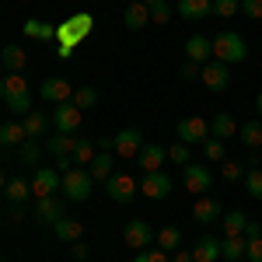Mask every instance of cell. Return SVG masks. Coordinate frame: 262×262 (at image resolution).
Wrapping results in <instances>:
<instances>
[{"mask_svg":"<svg viewBox=\"0 0 262 262\" xmlns=\"http://www.w3.org/2000/svg\"><path fill=\"white\" fill-rule=\"evenodd\" d=\"M91 32H95V14H88V11H77L74 18H67L63 25H56V56H60V60H70L74 49H77Z\"/></svg>","mask_w":262,"mask_h":262,"instance_id":"6da1fadb","label":"cell"},{"mask_svg":"<svg viewBox=\"0 0 262 262\" xmlns=\"http://www.w3.org/2000/svg\"><path fill=\"white\" fill-rule=\"evenodd\" d=\"M95 185H98V182L91 179V171L74 164L70 171H63V179H60V192H63V196H67L70 203H84L88 196H91V192H95Z\"/></svg>","mask_w":262,"mask_h":262,"instance_id":"7a4b0ae2","label":"cell"},{"mask_svg":"<svg viewBox=\"0 0 262 262\" xmlns=\"http://www.w3.org/2000/svg\"><path fill=\"white\" fill-rule=\"evenodd\" d=\"M245 56H248V46H245V39L238 35V32H221V35H213V60L221 63H242Z\"/></svg>","mask_w":262,"mask_h":262,"instance_id":"3957f363","label":"cell"},{"mask_svg":"<svg viewBox=\"0 0 262 262\" xmlns=\"http://www.w3.org/2000/svg\"><path fill=\"white\" fill-rule=\"evenodd\" d=\"M105 192H108V200H112V203L129 206V203L140 196V182L133 179V175H126V171H122V175H116V171H112V175H108V182H105Z\"/></svg>","mask_w":262,"mask_h":262,"instance_id":"277c9868","label":"cell"},{"mask_svg":"<svg viewBox=\"0 0 262 262\" xmlns=\"http://www.w3.org/2000/svg\"><path fill=\"white\" fill-rule=\"evenodd\" d=\"M122 242H126V248H133V252H143V248L158 245V234L150 231V224H147V221L133 217V221L122 227Z\"/></svg>","mask_w":262,"mask_h":262,"instance_id":"5b68a950","label":"cell"},{"mask_svg":"<svg viewBox=\"0 0 262 262\" xmlns=\"http://www.w3.org/2000/svg\"><path fill=\"white\" fill-rule=\"evenodd\" d=\"M182 182H185V189L192 192V196H206V189L213 185V175H210V168L200 161H189L182 168Z\"/></svg>","mask_w":262,"mask_h":262,"instance_id":"8992f818","label":"cell"},{"mask_svg":"<svg viewBox=\"0 0 262 262\" xmlns=\"http://www.w3.org/2000/svg\"><path fill=\"white\" fill-rule=\"evenodd\" d=\"M140 147H143V129H137V126L119 129V133L112 137V150L119 154L122 161H133V158L140 154Z\"/></svg>","mask_w":262,"mask_h":262,"instance_id":"52a82bcc","label":"cell"},{"mask_svg":"<svg viewBox=\"0 0 262 262\" xmlns=\"http://www.w3.org/2000/svg\"><path fill=\"white\" fill-rule=\"evenodd\" d=\"M200 81L206 84V91H227V88H231V67H227V63H221V60L203 63Z\"/></svg>","mask_w":262,"mask_h":262,"instance_id":"ba28073f","label":"cell"},{"mask_svg":"<svg viewBox=\"0 0 262 262\" xmlns=\"http://www.w3.org/2000/svg\"><path fill=\"white\" fill-rule=\"evenodd\" d=\"M39 98L53 101V105H63V101L74 98V88H70L67 77H46V81L39 84Z\"/></svg>","mask_w":262,"mask_h":262,"instance_id":"9c48e42d","label":"cell"},{"mask_svg":"<svg viewBox=\"0 0 262 262\" xmlns=\"http://www.w3.org/2000/svg\"><path fill=\"white\" fill-rule=\"evenodd\" d=\"M60 171L56 168H39L35 175H32V196L42 200V196H56L60 192Z\"/></svg>","mask_w":262,"mask_h":262,"instance_id":"30bf717a","label":"cell"},{"mask_svg":"<svg viewBox=\"0 0 262 262\" xmlns=\"http://www.w3.org/2000/svg\"><path fill=\"white\" fill-rule=\"evenodd\" d=\"M140 196H147V200H168V196H171V175H164V171H150V175H143Z\"/></svg>","mask_w":262,"mask_h":262,"instance_id":"8fae6325","label":"cell"},{"mask_svg":"<svg viewBox=\"0 0 262 262\" xmlns=\"http://www.w3.org/2000/svg\"><path fill=\"white\" fill-rule=\"evenodd\" d=\"M179 140L182 143H203L210 137V122L203 119V116H189V119H179Z\"/></svg>","mask_w":262,"mask_h":262,"instance_id":"7c38bea8","label":"cell"},{"mask_svg":"<svg viewBox=\"0 0 262 262\" xmlns=\"http://www.w3.org/2000/svg\"><path fill=\"white\" fill-rule=\"evenodd\" d=\"M53 126H56V133H77V126H81V108L74 105V101H63L53 108Z\"/></svg>","mask_w":262,"mask_h":262,"instance_id":"4fadbf2b","label":"cell"},{"mask_svg":"<svg viewBox=\"0 0 262 262\" xmlns=\"http://www.w3.org/2000/svg\"><path fill=\"white\" fill-rule=\"evenodd\" d=\"M168 161V150H164L161 143H143L140 154H137V164H140L143 175H150V171H161V164Z\"/></svg>","mask_w":262,"mask_h":262,"instance_id":"5bb4252c","label":"cell"},{"mask_svg":"<svg viewBox=\"0 0 262 262\" xmlns=\"http://www.w3.org/2000/svg\"><path fill=\"white\" fill-rule=\"evenodd\" d=\"M185 60L192 63H210L213 60V39H206V35H192V39L185 42Z\"/></svg>","mask_w":262,"mask_h":262,"instance_id":"9a60e30c","label":"cell"},{"mask_svg":"<svg viewBox=\"0 0 262 262\" xmlns=\"http://www.w3.org/2000/svg\"><path fill=\"white\" fill-rule=\"evenodd\" d=\"M122 25H126L129 32H140V28H147V25H150V7H147L143 0L129 4V7L122 11Z\"/></svg>","mask_w":262,"mask_h":262,"instance_id":"2e32d148","label":"cell"},{"mask_svg":"<svg viewBox=\"0 0 262 262\" xmlns=\"http://www.w3.org/2000/svg\"><path fill=\"white\" fill-rule=\"evenodd\" d=\"M175 11L182 21H203L206 14H213V0H179Z\"/></svg>","mask_w":262,"mask_h":262,"instance_id":"e0dca14e","label":"cell"},{"mask_svg":"<svg viewBox=\"0 0 262 262\" xmlns=\"http://www.w3.org/2000/svg\"><path fill=\"white\" fill-rule=\"evenodd\" d=\"M192 217H196L200 224H213V221H221V217H224V206L213 200V196H200L196 206H192Z\"/></svg>","mask_w":262,"mask_h":262,"instance_id":"ac0fdd59","label":"cell"},{"mask_svg":"<svg viewBox=\"0 0 262 262\" xmlns=\"http://www.w3.org/2000/svg\"><path fill=\"white\" fill-rule=\"evenodd\" d=\"M221 259V238L203 234L200 242L192 245V262H217Z\"/></svg>","mask_w":262,"mask_h":262,"instance_id":"d6986e66","label":"cell"},{"mask_svg":"<svg viewBox=\"0 0 262 262\" xmlns=\"http://www.w3.org/2000/svg\"><path fill=\"white\" fill-rule=\"evenodd\" d=\"M35 217L42 224H56L63 217V200L60 196H42V200H35Z\"/></svg>","mask_w":262,"mask_h":262,"instance_id":"ffe728a7","label":"cell"},{"mask_svg":"<svg viewBox=\"0 0 262 262\" xmlns=\"http://www.w3.org/2000/svg\"><path fill=\"white\" fill-rule=\"evenodd\" d=\"M74 147H77V137H74V133H53V137L46 140V150H49L53 158H74Z\"/></svg>","mask_w":262,"mask_h":262,"instance_id":"44dd1931","label":"cell"},{"mask_svg":"<svg viewBox=\"0 0 262 262\" xmlns=\"http://www.w3.org/2000/svg\"><path fill=\"white\" fill-rule=\"evenodd\" d=\"M53 231H56V238L67 245H74V242H81V234H84V224L77 221V217H60V221L53 224Z\"/></svg>","mask_w":262,"mask_h":262,"instance_id":"7402d4cb","label":"cell"},{"mask_svg":"<svg viewBox=\"0 0 262 262\" xmlns=\"http://www.w3.org/2000/svg\"><path fill=\"white\" fill-rule=\"evenodd\" d=\"M238 129H242V126L234 122V116H231V112H217V116H213V122H210V137H217V140H231Z\"/></svg>","mask_w":262,"mask_h":262,"instance_id":"603a6c76","label":"cell"},{"mask_svg":"<svg viewBox=\"0 0 262 262\" xmlns=\"http://www.w3.org/2000/svg\"><path fill=\"white\" fill-rule=\"evenodd\" d=\"M0 63H4L7 74H21L25 63H28V53H25L21 46H4V49H0Z\"/></svg>","mask_w":262,"mask_h":262,"instance_id":"cb8c5ba5","label":"cell"},{"mask_svg":"<svg viewBox=\"0 0 262 262\" xmlns=\"http://www.w3.org/2000/svg\"><path fill=\"white\" fill-rule=\"evenodd\" d=\"M112 168H116V158H112L108 150H101V154H95V161L88 164V171H91V179H95V182H108V175H112Z\"/></svg>","mask_w":262,"mask_h":262,"instance_id":"d4e9b609","label":"cell"},{"mask_svg":"<svg viewBox=\"0 0 262 262\" xmlns=\"http://www.w3.org/2000/svg\"><path fill=\"white\" fill-rule=\"evenodd\" d=\"M25 140H28L25 122H4L0 126V147H21Z\"/></svg>","mask_w":262,"mask_h":262,"instance_id":"484cf974","label":"cell"},{"mask_svg":"<svg viewBox=\"0 0 262 262\" xmlns=\"http://www.w3.org/2000/svg\"><path fill=\"white\" fill-rule=\"evenodd\" d=\"M245 248H248L245 234H231V238H224V242H221V259L238 262V259H245Z\"/></svg>","mask_w":262,"mask_h":262,"instance_id":"4316f807","label":"cell"},{"mask_svg":"<svg viewBox=\"0 0 262 262\" xmlns=\"http://www.w3.org/2000/svg\"><path fill=\"white\" fill-rule=\"evenodd\" d=\"M14 95H28V81L21 77V74H4V81H0V98H14Z\"/></svg>","mask_w":262,"mask_h":262,"instance_id":"83f0119b","label":"cell"},{"mask_svg":"<svg viewBox=\"0 0 262 262\" xmlns=\"http://www.w3.org/2000/svg\"><path fill=\"white\" fill-rule=\"evenodd\" d=\"M4 196H7V203H25L28 196H32V182H25V179H7V185H4Z\"/></svg>","mask_w":262,"mask_h":262,"instance_id":"f1b7e54d","label":"cell"},{"mask_svg":"<svg viewBox=\"0 0 262 262\" xmlns=\"http://www.w3.org/2000/svg\"><path fill=\"white\" fill-rule=\"evenodd\" d=\"M158 248H164L168 255H171L175 248H182V231L175 224H164L161 231H158Z\"/></svg>","mask_w":262,"mask_h":262,"instance_id":"f546056e","label":"cell"},{"mask_svg":"<svg viewBox=\"0 0 262 262\" xmlns=\"http://www.w3.org/2000/svg\"><path fill=\"white\" fill-rule=\"evenodd\" d=\"M46 129H49V119L42 116L39 108H32V112L25 116V133H28V140H39Z\"/></svg>","mask_w":262,"mask_h":262,"instance_id":"4dcf8cb0","label":"cell"},{"mask_svg":"<svg viewBox=\"0 0 262 262\" xmlns=\"http://www.w3.org/2000/svg\"><path fill=\"white\" fill-rule=\"evenodd\" d=\"M224 224V234L231 238V234H245V224H248V213L245 210H231V213H224L221 217Z\"/></svg>","mask_w":262,"mask_h":262,"instance_id":"1f68e13d","label":"cell"},{"mask_svg":"<svg viewBox=\"0 0 262 262\" xmlns=\"http://www.w3.org/2000/svg\"><path fill=\"white\" fill-rule=\"evenodd\" d=\"M238 137H242L245 147H262V119H252V122H245L242 129H238Z\"/></svg>","mask_w":262,"mask_h":262,"instance_id":"d6a6232c","label":"cell"},{"mask_svg":"<svg viewBox=\"0 0 262 262\" xmlns=\"http://www.w3.org/2000/svg\"><path fill=\"white\" fill-rule=\"evenodd\" d=\"M25 35L28 39H46V42H53L56 39V25H46V21H25Z\"/></svg>","mask_w":262,"mask_h":262,"instance_id":"836d02e7","label":"cell"},{"mask_svg":"<svg viewBox=\"0 0 262 262\" xmlns=\"http://www.w3.org/2000/svg\"><path fill=\"white\" fill-rule=\"evenodd\" d=\"M70 101H74L81 112H88V108H95V105H98V88L84 84V88H77V91H74V98H70Z\"/></svg>","mask_w":262,"mask_h":262,"instance_id":"e575fe53","label":"cell"},{"mask_svg":"<svg viewBox=\"0 0 262 262\" xmlns=\"http://www.w3.org/2000/svg\"><path fill=\"white\" fill-rule=\"evenodd\" d=\"M91 161H95V143L84 140V137H77V147H74V164H77V168H88Z\"/></svg>","mask_w":262,"mask_h":262,"instance_id":"d590c367","label":"cell"},{"mask_svg":"<svg viewBox=\"0 0 262 262\" xmlns=\"http://www.w3.org/2000/svg\"><path fill=\"white\" fill-rule=\"evenodd\" d=\"M245 192H248L252 200H262V168L259 164L245 171Z\"/></svg>","mask_w":262,"mask_h":262,"instance_id":"8d00e7d4","label":"cell"},{"mask_svg":"<svg viewBox=\"0 0 262 262\" xmlns=\"http://www.w3.org/2000/svg\"><path fill=\"white\" fill-rule=\"evenodd\" d=\"M39 158H42V143L39 140H25L18 147V161L21 164H39Z\"/></svg>","mask_w":262,"mask_h":262,"instance_id":"74e56055","label":"cell"},{"mask_svg":"<svg viewBox=\"0 0 262 262\" xmlns=\"http://www.w3.org/2000/svg\"><path fill=\"white\" fill-rule=\"evenodd\" d=\"M171 14H175L171 0H161V4H154V7H150V25H168Z\"/></svg>","mask_w":262,"mask_h":262,"instance_id":"f35d334b","label":"cell"},{"mask_svg":"<svg viewBox=\"0 0 262 262\" xmlns=\"http://www.w3.org/2000/svg\"><path fill=\"white\" fill-rule=\"evenodd\" d=\"M203 158H206V161H224V140L206 137V140H203Z\"/></svg>","mask_w":262,"mask_h":262,"instance_id":"ab89813d","label":"cell"},{"mask_svg":"<svg viewBox=\"0 0 262 262\" xmlns=\"http://www.w3.org/2000/svg\"><path fill=\"white\" fill-rule=\"evenodd\" d=\"M168 161H175V164H182V168H185V164L192 161V158H189V143L175 140L171 147H168Z\"/></svg>","mask_w":262,"mask_h":262,"instance_id":"60d3db41","label":"cell"},{"mask_svg":"<svg viewBox=\"0 0 262 262\" xmlns=\"http://www.w3.org/2000/svg\"><path fill=\"white\" fill-rule=\"evenodd\" d=\"M4 105H7L14 116H28V112H32V95H14V98H7Z\"/></svg>","mask_w":262,"mask_h":262,"instance_id":"b9f144b4","label":"cell"},{"mask_svg":"<svg viewBox=\"0 0 262 262\" xmlns=\"http://www.w3.org/2000/svg\"><path fill=\"white\" fill-rule=\"evenodd\" d=\"M221 175L227 182H238V179H245V164L242 161H227V158H224V161H221Z\"/></svg>","mask_w":262,"mask_h":262,"instance_id":"7bdbcfd3","label":"cell"},{"mask_svg":"<svg viewBox=\"0 0 262 262\" xmlns=\"http://www.w3.org/2000/svg\"><path fill=\"white\" fill-rule=\"evenodd\" d=\"M242 11V0H213V14H221V18H234Z\"/></svg>","mask_w":262,"mask_h":262,"instance_id":"ee69618b","label":"cell"},{"mask_svg":"<svg viewBox=\"0 0 262 262\" xmlns=\"http://www.w3.org/2000/svg\"><path fill=\"white\" fill-rule=\"evenodd\" d=\"M200 63H192V60H182L179 63V81H200Z\"/></svg>","mask_w":262,"mask_h":262,"instance_id":"f6af8a7d","label":"cell"},{"mask_svg":"<svg viewBox=\"0 0 262 262\" xmlns=\"http://www.w3.org/2000/svg\"><path fill=\"white\" fill-rule=\"evenodd\" d=\"M133 262H168V252L164 248H143V252H137Z\"/></svg>","mask_w":262,"mask_h":262,"instance_id":"bcb514c9","label":"cell"},{"mask_svg":"<svg viewBox=\"0 0 262 262\" xmlns=\"http://www.w3.org/2000/svg\"><path fill=\"white\" fill-rule=\"evenodd\" d=\"M245 242H248L245 259H248V262H262V234H259V238H245Z\"/></svg>","mask_w":262,"mask_h":262,"instance_id":"7dc6e473","label":"cell"},{"mask_svg":"<svg viewBox=\"0 0 262 262\" xmlns=\"http://www.w3.org/2000/svg\"><path fill=\"white\" fill-rule=\"evenodd\" d=\"M242 11L252 21H262V0H242Z\"/></svg>","mask_w":262,"mask_h":262,"instance_id":"c3c4849f","label":"cell"},{"mask_svg":"<svg viewBox=\"0 0 262 262\" xmlns=\"http://www.w3.org/2000/svg\"><path fill=\"white\" fill-rule=\"evenodd\" d=\"M259 234H262V224L248 217V224H245V238H259Z\"/></svg>","mask_w":262,"mask_h":262,"instance_id":"681fc988","label":"cell"},{"mask_svg":"<svg viewBox=\"0 0 262 262\" xmlns=\"http://www.w3.org/2000/svg\"><path fill=\"white\" fill-rule=\"evenodd\" d=\"M171 255H175L171 262H192V252H185V248H175Z\"/></svg>","mask_w":262,"mask_h":262,"instance_id":"f907efd6","label":"cell"},{"mask_svg":"<svg viewBox=\"0 0 262 262\" xmlns=\"http://www.w3.org/2000/svg\"><path fill=\"white\" fill-rule=\"evenodd\" d=\"M11 206H14V210H11V221H25V217H28V213H25V206H21V203H11Z\"/></svg>","mask_w":262,"mask_h":262,"instance_id":"816d5d0a","label":"cell"},{"mask_svg":"<svg viewBox=\"0 0 262 262\" xmlns=\"http://www.w3.org/2000/svg\"><path fill=\"white\" fill-rule=\"evenodd\" d=\"M74 259H88V245L74 242Z\"/></svg>","mask_w":262,"mask_h":262,"instance_id":"f5cc1de1","label":"cell"},{"mask_svg":"<svg viewBox=\"0 0 262 262\" xmlns=\"http://www.w3.org/2000/svg\"><path fill=\"white\" fill-rule=\"evenodd\" d=\"M255 108H259V119H262V91H259V98H255Z\"/></svg>","mask_w":262,"mask_h":262,"instance_id":"db71d44e","label":"cell"},{"mask_svg":"<svg viewBox=\"0 0 262 262\" xmlns=\"http://www.w3.org/2000/svg\"><path fill=\"white\" fill-rule=\"evenodd\" d=\"M4 185H7V179H4V171H0V192H4Z\"/></svg>","mask_w":262,"mask_h":262,"instance_id":"11a10c76","label":"cell"},{"mask_svg":"<svg viewBox=\"0 0 262 262\" xmlns=\"http://www.w3.org/2000/svg\"><path fill=\"white\" fill-rule=\"evenodd\" d=\"M143 4H147V7H154V4H161V0H143Z\"/></svg>","mask_w":262,"mask_h":262,"instance_id":"9f6ffc18","label":"cell"},{"mask_svg":"<svg viewBox=\"0 0 262 262\" xmlns=\"http://www.w3.org/2000/svg\"><path fill=\"white\" fill-rule=\"evenodd\" d=\"M0 81H4V63H0Z\"/></svg>","mask_w":262,"mask_h":262,"instance_id":"6f0895ef","label":"cell"},{"mask_svg":"<svg viewBox=\"0 0 262 262\" xmlns=\"http://www.w3.org/2000/svg\"><path fill=\"white\" fill-rule=\"evenodd\" d=\"M129 4H137V0H129Z\"/></svg>","mask_w":262,"mask_h":262,"instance_id":"680465c9","label":"cell"}]
</instances>
